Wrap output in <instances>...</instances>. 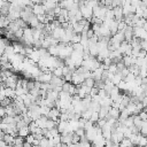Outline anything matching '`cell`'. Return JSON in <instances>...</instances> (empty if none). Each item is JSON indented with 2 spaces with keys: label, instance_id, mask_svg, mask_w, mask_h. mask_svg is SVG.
I'll return each mask as SVG.
<instances>
[{
  "label": "cell",
  "instance_id": "cell-1",
  "mask_svg": "<svg viewBox=\"0 0 147 147\" xmlns=\"http://www.w3.org/2000/svg\"><path fill=\"white\" fill-rule=\"evenodd\" d=\"M29 134H31V133H30L29 125H28V126H24V127H22V129L18 130V137H21V138H26Z\"/></svg>",
  "mask_w": 147,
  "mask_h": 147
},
{
  "label": "cell",
  "instance_id": "cell-2",
  "mask_svg": "<svg viewBox=\"0 0 147 147\" xmlns=\"http://www.w3.org/2000/svg\"><path fill=\"white\" fill-rule=\"evenodd\" d=\"M3 141H5L8 146H14L15 137H13V136H10V134H5V137H3Z\"/></svg>",
  "mask_w": 147,
  "mask_h": 147
},
{
  "label": "cell",
  "instance_id": "cell-3",
  "mask_svg": "<svg viewBox=\"0 0 147 147\" xmlns=\"http://www.w3.org/2000/svg\"><path fill=\"white\" fill-rule=\"evenodd\" d=\"M118 146H119V147H130V146H133V145H132V142L130 141L129 138H124V139L119 142Z\"/></svg>",
  "mask_w": 147,
  "mask_h": 147
},
{
  "label": "cell",
  "instance_id": "cell-4",
  "mask_svg": "<svg viewBox=\"0 0 147 147\" xmlns=\"http://www.w3.org/2000/svg\"><path fill=\"white\" fill-rule=\"evenodd\" d=\"M94 83H95V80H94L93 78H86L85 82L83 83V85H85V86L92 88V87H94Z\"/></svg>",
  "mask_w": 147,
  "mask_h": 147
},
{
  "label": "cell",
  "instance_id": "cell-5",
  "mask_svg": "<svg viewBox=\"0 0 147 147\" xmlns=\"http://www.w3.org/2000/svg\"><path fill=\"white\" fill-rule=\"evenodd\" d=\"M138 146H140V147H146V146H147V137H145V136L141 134L140 138H139Z\"/></svg>",
  "mask_w": 147,
  "mask_h": 147
},
{
  "label": "cell",
  "instance_id": "cell-6",
  "mask_svg": "<svg viewBox=\"0 0 147 147\" xmlns=\"http://www.w3.org/2000/svg\"><path fill=\"white\" fill-rule=\"evenodd\" d=\"M24 141H25V142H28V144H30V145H33V144H34V141H36V137H34L33 134H29V136L24 139Z\"/></svg>",
  "mask_w": 147,
  "mask_h": 147
},
{
  "label": "cell",
  "instance_id": "cell-7",
  "mask_svg": "<svg viewBox=\"0 0 147 147\" xmlns=\"http://www.w3.org/2000/svg\"><path fill=\"white\" fill-rule=\"evenodd\" d=\"M140 134L147 137V121L142 122V125H141V129H140Z\"/></svg>",
  "mask_w": 147,
  "mask_h": 147
},
{
  "label": "cell",
  "instance_id": "cell-8",
  "mask_svg": "<svg viewBox=\"0 0 147 147\" xmlns=\"http://www.w3.org/2000/svg\"><path fill=\"white\" fill-rule=\"evenodd\" d=\"M138 116H139V118L142 121V122H146L147 121V111L144 109V110H141L139 114H138Z\"/></svg>",
  "mask_w": 147,
  "mask_h": 147
},
{
  "label": "cell",
  "instance_id": "cell-9",
  "mask_svg": "<svg viewBox=\"0 0 147 147\" xmlns=\"http://www.w3.org/2000/svg\"><path fill=\"white\" fill-rule=\"evenodd\" d=\"M90 121H91L92 123H95V122H98V121H99V113H96V111H93V113H92V115H91V118H90Z\"/></svg>",
  "mask_w": 147,
  "mask_h": 147
},
{
  "label": "cell",
  "instance_id": "cell-10",
  "mask_svg": "<svg viewBox=\"0 0 147 147\" xmlns=\"http://www.w3.org/2000/svg\"><path fill=\"white\" fill-rule=\"evenodd\" d=\"M5 116H6V108H3V107L0 106V118H2Z\"/></svg>",
  "mask_w": 147,
  "mask_h": 147
},
{
  "label": "cell",
  "instance_id": "cell-11",
  "mask_svg": "<svg viewBox=\"0 0 147 147\" xmlns=\"http://www.w3.org/2000/svg\"><path fill=\"white\" fill-rule=\"evenodd\" d=\"M3 5H5V2H3V1H0V9L3 7Z\"/></svg>",
  "mask_w": 147,
  "mask_h": 147
},
{
  "label": "cell",
  "instance_id": "cell-12",
  "mask_svg": "<svg viewBox=\"0 0 147 147\" xmlns=\"http://www.w3.org/2000/svg\"><path fill=\"white\" fill-rule=\"evenodd\" d=\"M62 147H68V146L67 145H62Z\"/></svg>",
  "mask_w": 147,
  "mask_h": 147
}]
</instances>
